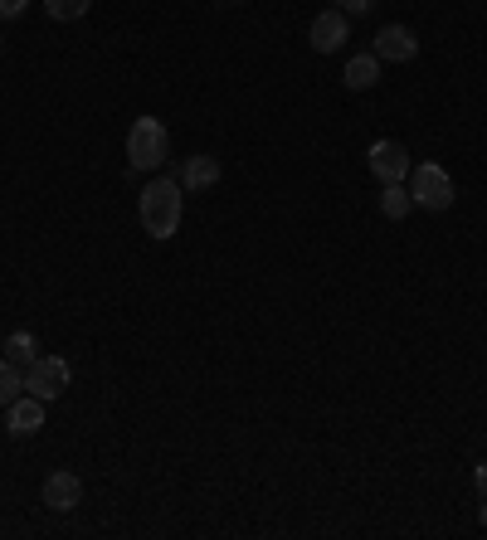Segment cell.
Instances as JSON below:
<instances>
[{
  "instance_id": "cell-15",
  "label": "cell",
  "mask_w": 487,
  "mask_h": 540,
  "mask_svg": "<svg viewBox=\"0 0 487 540\" xmlns=\"http://www.w3.org/2000/svg\"><path fill=\"white\" fill-rule=\"evenodd\" d=\"M20 390H25V375H20V365L0 360V409H5L10 399H20Z\"/></svg>"
},
{
  "instance_id": "cell-21",
  "label": "cell",
  "mask_w": 487,
  "mask_h": 540,
  "mask_svg": "<svg viewBox=\"0 0 487 540\" xmlns=\"http://www.w3.org/2000/svg\"><path fill=\"white\" fill-rule=\"evenodd\" d=\"M0 49H5V39H0Z\"/></svg>"
},
{
  "instance_id": "cell-19",
  "label": "cell",
  "mask_w": 487,
  "mask_h": 540,
  "mask_svg": "<svg viewBox=\"0 0 487 540\" xmlns=\"http://www.w3.org/2000/svg\"><path fill=\"white\" fill-rule=\"evenodd\" d=\"M483 526H487V506H483Z\"/></svg>"
},
{
  "instance_id": "cell-12",
  "label": "cell",
  "mask_w": 487,
  "mask_h": 540,
  "mask_svg": "<svg viewBox=\"0 0 487 540\" xmlns=\"http://www.w3.org/2000/svg\"><path fill=\"white\" fill-rule=\"evenodd\" d=\"M5 360H10V365H35L39 341L30 331H10V336H5Z\"/></svg>"
},
{
  "instance_id": "cell-8",
  "label": "cell",
  "mask_w": 487,
  "mask_h": 540,
  "mask_svg": "<svg viewBox=\"0 0 487 540\" xmlns=\"http://www.w3.org/2000/svg\"><path fill=\"white\" fill-rule=\"evenodd\" d=\"M39 497H44V506H49V511H74V506L83 502V477H78V472H69V468H64V472H49Z\"/></svg>"
},
{
  "instance_id": "cell-6",
  "label": "cell",
  "mask_w": 487,
  "mask_h": 540,
  "mask_svg": "<svg viewBox=\"0 0 487 540\" xmlns=\"http://www.w3.org/2000/svg\"><path fill=\"white\" fill-rule=\"evenodd\" d=\"M351 35V20L341 15V10H322L317 20H312V30H307V44L317 49V54H337L341 44Z\"/></svg>"
},
{
  "instance_id": "cell-11",
  "label": "cell",
  "mask_w": 487,
  "mask_h": 540,
  "mask_svg": "<svg viewBox=\"0 0 487 540\" xmlns=\"http://www.w3.org/2000/svg\"><path fill=\"white\" fill-rule=\"evenodd\" d=\"M341 78H346V88L366 93V88H375V83H380V59H375V54H356V59L346 64V73H341Z\"/></svg>"
},
{
  "instance_id": "cell-17",
  "label": "cell",
  "mask_w": 487,
  "mask_h": 540,
  "mask_svg": "<svg viewBox=\"0 0 487 540\" xmlns=\"http://www.w3.org/2000/svg\"><path fill=\"white\" fill-rule=\"evenodd\" d=\"M30 0H0V20H20Z\"/></svg>"
},
{
  "instance_id": "cell-16",
  "label": "cell",
  "mask_w": 487,
  "mask_h": 540,
  "mask_svg": "<svg viewBox=\"0 0 487 540\" xmlns=\"http://www.w3.org/2000/svg\"><path fill=\"white\" fill-rule=\"evenodd\" d=\"M341 5V15H346V20H351V15H371L375 10V0H337Z\"/></svg>"
},
{
  "instance_id": "cell-14",
  "label": "cell",
  "mask_w": 487,
  "mask_h": 540,
  "mask_svg": "<svg viewBox=\"0 0 487 540\" xmlns=\"http://www.w3.org/2000/svg\"><path fill=\"white\" fill-rule=\"evenodd\" d=\"M88 5L93 0H44V10H49V20H59V25H74L88 15Z\"/></svg>"
},
{
  "instance_id": "cell-10",
  "label": "cell",
  "mask_w": 487,
  "mask_h": 540,
  "mask_svg": "<svg viewBox=\"0 0 487 540\" xmlns=\"http://www.w3.org/2000/svg\"><path fill=\"white\" fill-rule=\"evenodd\" d=\"M220 176H225L220 156H190L176 180H181V190H210V185H215Z\"/></svg>"
},
{
  "instance_id": "cell-3",
  "label": "cell",
  "mask_w": 487,
  "mask_h": 540,
  "mask_svg": "<svg viewBox=\"0 0 487 540\" xmlns=\"http://www.w3.org/2000/svg\"><path fill=\"white\" fill-rule=\"evenodd\" d=\"M166 156H171L166 127H161L156 117H137L132 132H127V161H132V171H161Z\"/></svg>"
},
{
  "instance_id": "cell-20",
  "label": "cell",
  "mask_w": 487,
  "mask_h": 540,
  "mask_svg": "<svg viewBox=\"0 0 487 540\" xmlns=\"http://www.w3.org/2000/svg\"><path fill=\"white\" fill-rule=\"evenodd\" d=\"M229 5H244V0H229Z\"/></svg>"
},
{
  "instance_id": "cell-9",
  "label": "cell",
  "mask_w": 487,
  "mask_h": 540,
  "mask_svg": "<svg viewBox=\"0 0 487 540\" xmlns=\"http://www.w3.org/2000/svg\"><path fill=\"white\" fill-rule=\"evenodd\" d=\"M5 429L15 433V438H30V433L44 429V399L35 395H20L5 404Z\"/></svg>"
},
{
  "instance_id": "cell-2",
  "label": "cell",
  "mask_w": 487,
  "mask_h": 540,
  "mask_svg": "<svg viewBox=\"0 0 487 540\" xmlns=\"http://www.w3.org/2000/svg\"><path fill=\"white\" fill-rule=\"evenodd\" d=\"M410 200L419 210H429V215H444L453 210V200H458V190H453V176L439 166V161H424V166H410Z\"/></svg>"
},
{
  "instance_id": "cell-1",
  "label": "cell",
  "mask_w": 487,
  "mask_h": 540,
  "mask_svg": "<svg viewBox=\"0 0 487 540\" xmlns=\"http://www.w3.org/2000/svg\"><path fill=\"white\" fill-rule=\"evenodd\" d=\"M181 205H186V190H181V180L176 176H161L151 180L147 190H142V229H147L151 239H171L176 229H181Z\"/></svg>"
},
{
  "instance_id": "cell-18",
  "label": "cell",
  "mask_w": 487,
  "mask_h": 540,
  "mask_svg": "<svg viewBox=\"0 0 487 540\" xmlns=\"http://www.w3.org/2000/svg\"><path fill=\"white\" fill-rule=\"evenodd\" d=\"M473 487H478V492H483V497H487V458H483V463H478V468H473Z\"/></svg>"
},
{
  "instance_id": "cell-4",
  "label": "cell",
  "mask_w": 487,
  "mask_h": 540,
  "mask_svg": "<svg viewBox=\"0 0 487 540\" xmlns=\"http://www.w3.org/2000/svg\"><path fill=\"white\" fill-rule=\"evenodd\" d=\"M25 390L44 404H54V399L69 390V360L59 356H39L35 365H25Z\"/></svg>"
},
{
  "instance_id": "cell-13",
  "label": "cell",
  "mask_w": 487,
  "mask_h": 540,
  "mask_svg": "<svg viewBox=\"0 0 487 540\" xmlns=\"http://www.w3.org/2000/svg\"><path fill=\"white\" fill-rule=\"evenodd\" d=\"M410 210H414V200H410L405 185H385V190H380V215L385 219H405Z\"/></svg>"
},
{
  "instance_id": "cell-5",
  "label": "cell",
  "mask_w": 487,
  "mask_h": 540,
  "mask_svg": "<svg viewBox=\"0 0 487 540\" xmlns=\"http://www.w3.org/2000/svg\"><path fill=\"white\" fill-rule=\"evenodd\" d=\"M366 166H371V176L380 185H405V176H410V151L385 137V142H375L366 151Z\"/></svg>"
},
{
  "instance_id": "cell-7",
  "label": "cell",
  "mask_w": 487,
  "mask_h": 540,
  "mask_svg": "<svg viewBox=\"0 0 487 540\" xmlns=\"http://www.w3.org/2000/svg\"><path fill=\"white\" fill-rule=\"evenodd\" d=\"M375 59H390V64H410L414 54H419V39H414L410 25H385L380 35H375Z\"/></svg>"
}]
</instances>
